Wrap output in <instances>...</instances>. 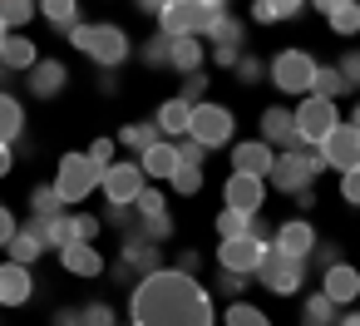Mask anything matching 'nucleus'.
<instances>
[{"mask_svg":"<svg viewBox=\"0 0 360 326\" xmlns=\"http://www.w3.org/2000/svg\"><path fill=\"white\" fill-rule=\"evenodd\" d=\"M6 84H11V75H6V70H0V94H6Z\"/></svg>","mask_w":360,"mask_h":326,"instance_id":"obj_57","label":"nucleus"},{"mask_svg":"<svg viewBox=\"0 0 360 326\" xmlns=\"http://www.w3.org/2000/svg\"><path fill=\"white\" fill-rule=\"evenodd\" d=\"M335 75L345 80V89H355V84H360V50H345L340 65H335Z\"/></svg>","mask_w":360,"mask_h":326,"instance_id":"obj_47","label":"nucleus"},{"mask_svg":"<svg viewBox=\"0 0 360 326\" xmlns=\"http://www.w3.org/2000/svg\"><path fill=\"white\" fill-rule=\"evenodd\" d=\"M0 45H6V30H0Z\"/></svg>","mask_w":360,"mask_h":326,"instance_id":"obj_58","label":"nucleus"},{"mask_svg":"<svg viewBox=\"0 0 360 326\" xmlns=\"http://www.w3.org/2000/svg\"><path fill=\"white\" fill-rule=\"evenodd\" d=\"M168 45H173L168 35H148L143 50H139V60H143L148 70H168Z\"/></svg>","mask_w":360,"mask_h":326,"instance_id":"obj_39","label":"nucleus"},{"mask_svg":"<svg viewBox=\"0 0 360 326\" xmlns=\"http://www.w3.org/2000/svg\"><path fill=\"white\" fill-rule=\"evenodd\" d=\"M20 134H25V104L6 89V94H0V144L15 149V144H20Z\"/></svg>","mask_w":360,"mask_h":326,"instance_id":"obj_27","label":"nucleus"},{"mask_svg":"<svg viewBox=\"0 0 360 326\" xmlns=\"http://www.w3.org/2000/svg\"><path fill=\"white\" fill-rule=\"evenodd\" d=\"M355 272H360V267H355Z\"/></svg>","mask_w":360,"mask_h":326,"instance_id":"obj_60","label":"nucleus"},{"mask_svg":"<svg viewBox=\"0 0 360 326\" xmlns=\"http://www.w3.org/2000/svg\"><path fill=\"white\" fill-rule=\"evenodd\" d=\"M188 124H193V104L188 99H163L158 104V114H153V129H158V139H168V144H178V139H188Z\"/></svg>","mask_w":360,"mask_h":326,"instance_id":"obj_21","label":"nucleus"},{"mask_svg":"<svg viewBox=\"0 0 360 326\" xmlns=\"http://www.w3.org/2000/svg\"><path fill=\"white\" fill-rule=\"evenodd\" d=\"M321 296L340 311V306H350L355 296H360V272L355 267H345V262H335V267H326L321 272Z\"/></svg>","mask_w":360,"mask_h":326,"instance_id":"obj_18","label":"nucleus"},{"mask_svg":"<svg viewBox=\"0 0 360 326\" xmlns=\"http://www.w3.org/2000/svg\"><path fill=\"white\" fill-rule=\"evenodd\" d=\"M114 149H119V144H114V139H94V144H89V149H84V158H89V163H94V168H99V173H104V168H109V163H114Z\"/></svg>","mask_w":360,"mask_h":326,"instance_id":"obj_44","label":"nucleus"},{"mask_svg":"<svg viewBox=\"0 0 360 326\" xmlns=\"http://www.w3.org/2000/svg\"><path fill=\"white\" fill-rule=\"evenodd\" d=\"M168 213V198H163V188H143L139 193V203H134V222H148V218H163Z\"/></svg>","mask_w":360,"mask_h":326,"instance_id":"obj_37","label":"nucleus"},{"mask_svg":"<svg viewBox=\"0 0 360 326\" xmlns=\"http://www.w3.org/2000/svg\"><path fill=\"white\" fill-rule=\"evenodd\" d=\"M168 183H173V193H178V198H193V193L202 188V168H178Z\"/></svg>","mask_w":360,"mask_h":326,"instance_id":"obj_42","label":"nucleus"},{"mask_svg":"<svg viewBox=\"0 0 360 326\" xmlns=\"http://www.w3.org/2000/svg\"><path fill=\"white\" fill-rule=\"evenodd\" d=\"M168 70L198 75V70H202V40H173V45H168Z\"/></svg>","mask_w":360,"mask_h":326,"instance_id":"obj_29","label":"nucleus"},{"mask_svg":"<svg viewBox=\"0 0 360 326\" xmlns=\"http://www.w3.org/2000/svg\"><path fill=\"white\" fill-rule=\"evenodd\" d=\"M163 267V252H158V242H148V237H139L134 227L124 232V247H119V267H114V277L119 282H143V277H153Z\"/></svg>","mask_w":360,"mask_h":326,"instance_id":"obj_11","label":"nucleus"},{"mask_svg":"<svg viewBox=\"0 0 360 326\" xmlns=\"http://www.w3.org/2000/svg\"><path fill=\"white\" fill-rule=\"evenodd\" d=\"M242 287H247V277H232V272L217 277V291H222V296H242Z\"/></svg>","mask_w":360,"mask_h":326,"instance_id":"obj_51","label":"nucleus"},{"mask_svg":"<svg viewBox=\"0 0 360 326\" xmlns=\"http://www.w3.org/2000/svg\"><path fill=\"white\" fill-rule=\"evenodd\" d=\"M35 20V6L30 0H0V30L6 35H20V25Z\"/></svg>","mask_w":360,"mask_h":326,"instance_id":"obj_32","label":"nucleus"},{"mask_svg":"<svg viewBox=\"0 0 360 326\" xmlns=\"http://www.w3.org/2000/svg\"><path fill=\"white\" fill-rule=\"evenodd\" d=\"M335 316H340V311H335V306H330L321 291L301 301V326H335Z\"/></svg>","mask_w":360,"mask_h":326,"instance_id":"obj_35","label":"nucleus"},{"mask_svg":"<svg viewBox=\"0 0 360 326\" xmlns=\"http://www.w3.org/2000/svg\"><path fill=\"white\" fill-rule=\"evenodd\" d=\"M350 129H355V134H360V104H355V109H350Z\"/></svg>","mask_w":360,"mask_h":326,"instance_id":"obj_56","label":"nucleus"},{"mask_svg":"<svg viewBox=\"0 0 360 326\" xmlns=\"http://www.w3.org/2000/svg\"><path fill=\"white\" fill-rule=\"evenodd\" d=\"M252 277H257L266 291H276V296H291V291H301V287H306V262H296V257H281L276 247H266Z\"/></svg>","mask_w":360,"mask_h":326,"instance_id":"obj_9","label":"nucleus"},{"mask_svg":"<svg viewBox=\"0 0 360 326\" xmlns=\"http://www.w3.org/2000/svg\"><path fill=\"white\" fill-rule=\"evenodd\" d=\"M321 168H326V163L316 158V149H296V153H276V163H271V173H266V178H271L281 193H291V198H296V193H306V188H311V178H316Z\"/></svg>","mask_w":360,"mask_h":326,"instance_id":"obj_7","label":"nucleus"},{"mask_svg":"<svg viewBox=\"0 0 360 326\" xmlns=\"http://www.w3.org/2000/svg\"><path fill=\"white\" fill-rule=\"evenodd\" d=\"M79 321L84 326H114V306L109 301H84L79 306Z\"/></svg>","mask_w":360,"mask_h":326,"instance_id":"obj_43","label":"nucleus"},{"mask_svg":"<svg viewBox=\"0 0 360 326\" xmlns=\"http://www.w3.org/2000/svg\"><path fill=\"white\" fill-rule=\"evenodd\" d=\"M15 168V149H6V144H0V178H6Z\"/></svg>","mask_w":360,"mask_h":326,"instance_id":"obj_54","label":"nucleus"},{"mask_svg":"<svg viewBox=\"0 0 360 326\" xmlns=\"http://www.w3.org/2000/svg\"><path fill=\"white\" fill-rule=\"evenodd\" d=\"M291 124H296V139H301L306 149H316L330 129H340V114H335V104H326V99L306 94V99L291 109Z\"/></svg>","mask_w":360,"mask_h":326,"instance_id":"obj_10","label":"nucleus"},{"mask_svg":"<svg viewBox=\"0 0 360 326\" xmlns=\"http://www.w3.org/2000/svg\"><path fill=\"white\" fill-rule=\"evenodd\" d=\"M60 213H65V203H60L55 183H35V188H30V218L50 222V218H60Z\"/></svg>","mask_w":360,"mask_h":326,"instance_id":"obj_31","label":"nucleus"},{"mask_svg":"<svg viewBox=\"0 0 360 326\" xmlns=\"http://www.w3.org/2000/svg\"><path fill=\"white\" fill-rule=\"evenodd\" d=\"M217 232H222V242H227V237H247V232H252V218L222 208V213H217Z\"/></svg>","mask_w":360,"mask_h":326,"instance_id":"obj_40","label":"nucleus"},{"mask_svg":"<svg viewBox=\"0 0 360 326\" xmlns=\"http://www.w3.org/2000/svg\"><path fill=\"white\" fill-rule=\"evenodd\" d=\"M15 227H20V222H15V213H11L6 203H0V247H6V242L15 237Z\"/></svg>","mask_w":360,"mask_h":326,"instance_id":"obj_50","label":"nucleus"},{"mask_svg":"<svg viewBox=\"0 0 360 326\" xmlns=\"http://www.w3.org/2000/svg\"><path fill=\"white\" fill-rule=\"evenodd\" d=\"M173 272H183V277H198V272H202V257H198L193 247H183V252H178V267H173Z\"/></svg>","mask_w":360,"mask_h":326,"instance_id":"obj_49","label":"nucleus"},{"mask_svg":"<svg viewBox=\"0 0 360 326\" xmlns=\"http://www.w3.org/2000/svg\"><path fill=\"white\" fill-rule=\"evenodd\" d=\"M266 80L281 89V94H311V80H316V60L306 50H276L271 65H266Z\"/></svg>","mask_w":360,"mask_h":326,"instance_id":"obj_5","label":"nucleus"},{"mask_svg":"<svg viewBox=\"0 0 360 326\" xmlns=\"http://www.w3.org/2000/svg\"><path fill=\"white\" fill-rule=\"evenodd\" d=\"M114 144H124L129 153H148V149L158 144V129H153V119H139V124H124Z\"/></svg>","mask_w":360,"mask_h":326,"instance_id":"obj_30","label":"nucleus"},{"mask_svg":"<svg viewBox=\"0 0 360 326\" xmlns=\"http://www.w3.org/2000/svg\"><path fill=\"white\" fill-rule=\"evenodd\" d=\"M212 65H222V70H237V60H242V40H247V25L242 20H232V15H222L217 25H212Z\"/></svg>","mask_w":360,"mask_h":326,"instance_id":"obj_15","label":"nucleus"},{"mask_svg":"<svg viewBox=\"0 0 360 326\" xmlns=\"http://www.w3.org/2000/svg\"><path fill=\"white\" fill-rule=\"evenodd\" d=\"M94 188H99V168H94L84 153H65L60 168H55V193H60V203H65V208H70V203H84Z\"/></svg>","mask_w":360,"mask_h":326,"instance_id":"obj_8","label":"nucleus"},{"mask_svg":"<svg viewBox=\"0 0 360 326\" xmlns=\"http://www.w3.org/2000/svg\"><path fill=\"white\" fill-rule=\"evenodd\" d=\"M129 326H212V296L198 277L158 267L153 277L134 282Z\"/></svg>","mask_w":360,"mask_h":326,"instance_id":"obj_1","label":"nucleus"},{"mask_svg":"<svg viewBox=\"0 0 360 326\" xmlns=\"http://www.w3.org/2000/svg\"><path fill=\"white\" fill-rule=\"evenodd\" d=\"M173 149H178V163H183V168H202V158H207V149L193 144V139H178Z\"/></svg>","mask_w":360,"mask_h":326,"instance_id":"obj_46","label":"nucleus"},{"mask_svg":"<svg viewBox=\"0 0 360 326\" xmlns=\"http://www.w3.org/2000/svg\"><path fill=\"white\" fill-rule=\"evenodd\" d=\"M340 198L360 208V168H350V173H340Z\"/></svg>","mask_w":360,"mask_h":326,"instance_id":"obj_48","label":"nucleus"},{"mask_svg":"<svg viewBox=\"0 0 360 326\" xmlns=\"http://www.w3.org/2000/svg\"><path fill=\"white\" fill-rule=\"evenodd\" d=\"M6 252H11V262H15V267H30V262H40V257L50 252V247H45V232H40V222H35V218H30V222H20V227H15V237L6 242Z\"/></svg>","mask_w":360,"mask_h":326,"instance_id":"obj_22","label":"nucleus"},{"mask_svg":"<svg viewBox=\"0 0 360 326\" xmlns=\"http://www.w3.org/2000/svg\"><path fill=\"white\" fill-rule=\"evenodd\" d=\"M321 15L335 35H355L360 30V6L355 0H321Z\"/></svg>","mask_w":360,"mask_h":326,"instance_id":"obj_28","label":"nucleus"},{"mask_svg":"<svg viewBox=\"0 0 360 326\" xmlns=\"http://www.w3.org/2000/svg\"><path fill=\"white\" fill-rule=\"evenodd\" d=\"M262 144H266L271 153H276V149H281V153L306 149V144L296 139V124H291V109H286V104H271V109L262 114Z\"/></svg>","mask_w":360,"mask_h":326,"instance_id":"obj_16","label":"nucleus"},{"mask_svg":"<svg viewBox=\"0 0 360 326\" xmlns=\"http://www.w3.org/2000/svg\"><path fill=\"white\" fill-rule=\"evenodd\" d=\"M114 326H119V321H114Z\"/></svg>","mask_w":360,"mask_h":326,"instance_id":"obj_59","label":"nucleus"},{"mask_svg":"<svg viewBox=\"0 0 360 326\" xmlns=\"http://www.w3.org/2000/svg\"><path fill=\"white\" fill-rule=\"evenodd\" d=\"M139 168H143V178H148V183H168L183 163H178V149H173L168 139H158L148 153H139Z\"/></svg>","mask_w":360,"mask_h":326,"instance_id":"obj_24","label":"nucleus"},{"mask_svg":"<svg viewBox=\"0 0 360 326\" xmlns=\"http://www.w3.org/2000/svg\"><path fill=\"white\" fill-rule=\"evenodd\" d=\"M227 15V6H217V0H173V6H158V35L168 40H207L212 25Z\"/></svg>","mask_w":360,"mask_h":326,"instance_id":"obj_2","label":"nucleus"},{"mask_svg":"<svg viewBox=\"0 0 360 326\" xmlns=\"http://www.w3.org/2000/svg\"><path fill=\"white\" fill-rule=\"evenodd\" d=\"M316 158H321L326 168H335V173H350V168H360V134H355L350 124L330 129V134L316 144Z\"/></svg>","mask_w":360,"mask_h":326,"instance_id":"obj_12","label":"nucleus"},{"mask_svg":"<svg viewBox=\"0 0 360 326\" xmlns=\"http://www.w3.org/2000/svg\"><path fill=\"white\" fill-rule=\"evenodd\" d=\"M311 94L335 104V94H345V80L335 75V65H316V80H311Z\"/></svg>","mask_w":360,"mask_h":326,"instance_id":"obj_34","label":"nucleus"},{"mask_svg":"<svg viewBox=\"0 0 360 326\" xmlns=\"http://www.w3.org/2000/svg\"><path fill=\"white\" fill-rule=\"evenodd\" d=\"M232 134H237V119H232V109L227 104H193V124H188V139L193 144H202L207 153L212 149H222V144H232Z\"/></svg>","mask_w":360,"mask_h":326,"instance_id":"obj_4","label":"nucleus"},{"mask_svg":"<svg viewBox=\"0 0 360 326\" xmlns=\"http://www.w3.org/2000/svg\"><path fill=\"white\" fill-rule=\"evenodd\" d=\"M178 99H188V104H202L207 99V75L198 70V75H183V94Z\"/></svg>","mask_w":360,"mask_h":326,"instance_id":"obj_45","label":"nucleus"},{"mask_svg":"<svg viewBox=\"0 0 360 326\" xmlns=\"http://www.w3.org/2000/svg\"><path fill=\"white\" fill-rule=\"evenodd\" d=\"M222 198H227V208H232V213L257 218V213H262V203H266V183H262V178H242V173H232V178H227V188H222Z\"/></svg>","mask_w":360,"mask_h":326,"instance_id":"obj_17","label":"nucleus"},{"mask_svg":"<svg viewBox=\"0 0 360 326\" xmlns=\"http://www.w3.org/2000/svg\"><path fill=\"white\" fill-rule=\"evenodd\" d=\"M271 163H276V153H271V149H266L262 139L232 144V173H242V178H262V183H266Z\"/></svg>","mask_w":360,"mask_h":326,"instance_id":"obj_19","label":"nucleus"},{"mask_svg":"<svg viewBox=\"0 0 360 326\" xmlns=\"http://www.w3.org/2000/svg\"><path fill=\"white\" fill-rule=\"evenodd\" d=\"M271 247H276L281 257H296V262H306V257L316 252V227H311L306 218H286V222H276V232H271Z\"/></svg>","mask_w":360,"mask_h":326,"instance_id":"obj_14","label":"nucleus"},{"mask_svg":"<svg viewBox=\"0 0 360 326\" xmlns=\"http://www.w3.org/2000/svg\"><path fill=\"white\" fill-rule=\"evenodd\" d=\"M222 321H227V326H271V316H266L262 306H252V301H232Z\"/></svg>","mask_w":360,"mask_h":326,"instance_id":"obj_38","label":"nucleus"},{"mask_svg":"<svg viewBox=\"0 0 360 326\" xmlns=\"http://www.w3.org/2000/svg\"><path fill=\"white\" fill-rule=\"evenodd\" d=\"M40 15H45L55 30H65V35L79 25V6H75V0H45V6H40Z\"/></svg>","mask_w":360,"mask_h":326,"instance_id":"obj_33","label":"nucleus"},{"mask_svg":"<svg viewBox=\"0 0 360 326\" xmlns=\"http://www.w3.org/2000/svg\"><path fill=\"white\" fill-rule=\"evenodd\" d=\"M70 45H75L79 55H89L104 75H114V70L129 60V50H134L129 35H124V25H109V20H99V25H84V20H79V25L70 30Z\"/></svg>","mask_w":360,"mask_h":326,"instance_id":"obj_3","label":"nucleus"},{"mask_svg":"<svg viewBox=\"0 0 360 326\" xmlns=\"http://www.w3.org/2000/svg\"><path fill=\"white\" fill-rule=\"evenodd\" d=\"M232 75H237V80H242V84L252 89V84H262V80H266V60H257V55H242Z\"/></svg>","mask_w":360,"mask_h":326,"instance_id":"obj_41","label":"nucleus"},{"mask_svg":"<svg viewBox=\"0 0 360 326\" xmlns=\"http://www.w3.org/2000/svg\"><path fill=\"white\" fill-rule=\"evenodd\" d=\"M30 296H35V277H30V267L0 262V306H25Z\"/></svg>","mask_w":360,"mask_h":326,"instance_id":"obj_23","label":"nucleus"},{"mask_svg":"<svg viewBox=\"0 0 360 326\" xmlns=\"http://www.w3.org/2000/svg\"><path fill=\"white\" fill-rule=\"evenodd\" d=\"M316 257H321V272H326V267L340 262V247H335V242H316Z\"/></svg>","mask_w":360,"mask_h":326,"instance_id":"obj_52","label":"nucleus"},{"mask_svg":"<svg viewBox=\"0 0 360 326\" xmlns=\"http://www.w3.org/2000/svg\"><path fill=\"white\" fill-rule=\"evenodd\" d=\"M301 15V0H257L252 20H296Z\"/></svg>","mask_w":360,"mask_h":326,"instance_id":"obj_36","label":"nucleus"},{"mask_svg":"<svg viewBox=\"0 0 360 326\" xmlns=\"http://www.w3.org/2000/svg\"><path fill=\"white\" fill-rule=\"evenodd\" d=\"M143 188H148V178H143V168H139L134 158H114V163L99 173V193L109 198V208H134Z\"/></svg>","mask_w":360,"mask_h":326,"instance_id":"obj_6","label":"nucleus"},{"mask_svg":"<svg viewBox=\"0 0 360 326\" xmlns=\"http://www.w3.org/2000/svg\"><path fill=\"white\" fill-rule=\"evenodd\" d=\"M55 326H84V321H79V306H60V311H55Z\"/></svg>","mask_w":360,"mask_h":326,"instance_id":"obj_53","label":"nucleus"},{"mask_svg":"<svg viewBox=\"0 0 360 326\" xmlns=\"http://www.w3.org/2000/svg\"><path fill=\"white\" fill-rule=\"evenodd\" d=\"M262 252H266V242H257L252 232H247V237H227V242L217 247V267L232 272V277H252L257 262H262Z\"/></svg>","mask_w":360,"mask_h":326,"instance_id":"obj_13","label":"nucleus"},{"mask_svg":"<svg viewBox=\"0 0 360 326\" xmlns=\"http://www.w3.org/2000/svg\"><path fill=\"white\" fill-rule=\"evenodd\" d=\"M25 84H30L35 99H55V94H65V84H70V65H65V60H35V70L25 75Z\"/></svg>","mask_w":360,"mask_h":326,"instance_id":"obj_20","label":"nucleus"},{"mask_svg":"<svg viewBox=\"0 0 360 326\" xmlns=\"http://www.w3.org/2000/svg\"><path fill=\"white\" fill-rule=\"evenodd\" d=\"M35 60H40V50L30 35H6V45H0V70L6 75H30Z\"/></svg>","mask_w":360,"mask_h":326,"instance_id":"obj_25","label":"nucleus"},{"mask_svg":"<svg viewBox=\"0 0 360 326\" xmlns=\"http://www.w3.org/2000/svg\"><path fill=\"white\" fill-rule=\"evenodd\" d=\"M335 326H360V311H340V316H335Z\"/></svg>","mask_w":360,"mask_h":326,"instance_id":"obj_55","label":"nucleus"},{"mask_svg":"<svg viewBox=\"0 0 360 326\" xmlns=\"http://www.w3.org/2000/svg\"><path fill=\"white\" fill-rule=\"evenodd\" d=\"M60 262H65L70 277H99V272H104V257H99L94 242H70V247L60 252Z\"/></svg>","mask_w":360,"mask_h":326,"instance_id":"obj_26","label":"nucleus"}]
</instances>
